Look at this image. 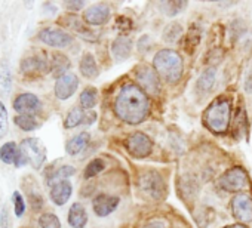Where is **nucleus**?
Returning <instances> with one entry per match:
<instances>
[{"mask_svg": "<svg viewBox=\"0 0 252 228\" xmlns=\"http://www.w3.org/2000/svg\"><path fill=\"white\" fill-rule=\"evenodd\" d=\"M150 104L146 92L137 85H125L116 96V116L128 125H138L149 116Z\"/></svg>", "mask_w": 252, "mask_h": 228, "instance_id": "f257e3e1", "label": "nucleus"}, {"mask_svg": "<svg viewBox=\"0 0 252 228\" xmlns=\"http://www.w3.org/2000/svg\"><path fill=\"white\" fill-rule=\"evenodd\" d=\"M153 67L156 73L168 83H175L183 76V58L171 49L159 51L153 58Z\"/></svg>", "mask_w": 252, "mask_h": 228, "instance_id": "f03ea898", "label": "nucleus"}, {"mask_svg": "<svg viewBox=\"0 0 252 228\" xmlns=\"http://www.w3.org/2000/svg\"><path fill=\"white\" fill-rule=\"evenodd\" d=\"M231 102L228 99H218L212 102L205 111L203 122L214 134H225L230 126Z\"/></svg>", "mask_w": 252, "mask_h": 228, "instance_id": "7ed1b4c3", "label": "nucleus"}, {"mask_svg": "<svg viewBox=\"0 0 252 228\" xmlns=\"http://www.w3.org/2000/svg\"><path fill=\"white\" fill-rule=\"evenodd\" d=\"M46 160V147L39 138H24L18 147V157L15 162L17 168L32 165L33 169L39 171Z\"/></svg>", "mask_w": 252, "mask_h": 228, "instance_id": "20e7f679", "label": "nucleus"}, {"mask_svg": "<svg viewBox=\"0 0 252 228\" xmlns=\"http://www.w3.org/2000/svg\"><path fill=\"white\" fill-rule=\"evenodd\" d=\"M138 185H140V190L153 200H162L168 193L165 179L156 171H147L141 173L138 179Z\"/></svg>", "mask_w": 252, "mask_h": 228, "instance_id": "39448f33", "label": "nucleus"}, {"mask_svg": "<svg viewBox=\"0 0 252 228\" xmlns=\"http://www.w3.org/2000/svg\"><path fill=\"white\" fill-rule=\"evenodd\" d=\"M126 148H128V153L132 157L144 159V157L150 156V153L153 151V142L146 134L135 132V134L129 135L128 140H126Z\"/></svg>", "mask_w": 252, "mask_h": 228, "instance_id": "423d86ee", "label": "nucleus"}, {"mask_svg": "<svg viewBox=\"0 0 252 228\" xmlns=\"http://www.w3.org/2000/svg\"><path fill=\"white\" fill-rule=\"evenodd\" d=\"M249 179L246 172L242 168H233L227 171L221 178H220V185L222 190L230 191V193H237L242 191L248 187Z\"/></svg>", "mask_w": 252, "mask_h": 228, "instance_id": "0eeeda50", "label": "nucleus"}, {"mask_svg": "<svg viewBox=\"0 0 252 228\" xmlns=\"http://www.w3.org/2000/svg\"><path fill=\"white\" fill-rule=\"evenodd\" d=\"M137 82L140 83L141 89L152 93V95H158L160 90V83H159V77L155 68L149 67V65H138L134 71Z\"/></svg>", "mask_w": 252, "mask_h": 228, "instance_id": "6e6552de", "label": "nucleus"}, {"mask_svg": "<svg viewBox=\"0 0 252 228\" xmlns=\"http://www.w3.org/2000/svg\"><path fill=\"white\" fill-rule=\"evenodd\" d=\"M20 70L24 76L27 77H34V76H42L46 71L51 70V64L46 61L45 55L42 54H34L32 57H27L21 61Z\"/></svg>", "mask_w": 252, "mask_h": 228, "instance_id": "1a4fd4ad", "label": "nucleus"}, {"mask_svg": "<svg viewBox=\"0 0 252 228\" xmlns=\"http://www.w3.org/2000/svg\"><path fill=\"white\" fill-rule=\"evenodd\" d=\"M39 40L51 48H65L73 42V37L61 28H45L39 33Z\"/></svg>", "mask_w": 252, "mask_h": 228, "instance_id": "9d476101", "label": "nucleus"}, {"mask_svg": "<svg viewBox=\"0 0 252 228\" xmlns=\"http://www.w3.org/2000/svg\"><path fill=\"white\" fill-rule=\"evenodd\" d=\"M79 87V77L73 73H67L57 79L55 82V96L61 101H65L74 95Z\"/></svg>", "mask_w": 252, "mask_h": 228, "instance_id": "9b49d317", "label": "nucleus"}, {"mask_svg": "<svg viewBox=\"0 0 252 228\" xmlns=\"http://www.w3.org/2000/svg\"><path fill=\"white\" fill-rule=\"evenodd\" d=\"M233 216L240 222L252 221V200L246 194H236L231 200Z\"/></svg>", "mask_w": 252, "mask_h": 228, "instance_id": "f8f14e48", "label": "nucleus"}, {"mask_svg": "<svg viewBox=\"0 0 252 228\" xmlns=\"http://www.w3.org/2000/svg\"><path fill=\"white\" fill-rule=\"evenodd\" d=\"M12 107L20 114H34L40 108V99L34 93L24 92L14 99Z\"/></svg>", "mask_w": 252, "mask_h": 228, "instance_id": "ddd939ff", "label": "nucleus"}, {"mask_svg": "<svg viewBox=\"0 0 252 228\" xmlns=\"http://www.w3.org/2000/svg\"><path fill=\"white\" fill-rule=\"evenodd\" d=\"M110 8L107 5H92L85 11L83 20L89 26H102L110 20Z\"/></svg>", "mask_w": 252, "mask_h": 228, "instance_id": "4468645a", "label": "nucleus"}, {"mask_svg": "<svg viewBox=\"0 0 252 228\" xmlns=\"http://www.w3.org/2000/svg\"><path fill=\"white\" fill-rule=\"evenodd\" d=\"M117 204H119V199L114 196H110V194H98L92 201L94 212L99 218H104V216L110 215L111 212H114Z\"/></svg>", "mask_w": 252, "mask_h": 228, "instance_id": "2eb2a0df", "label": "nucleus"}, {"mask_svg": "<svg viewBox=\"0 0 252 228\" xmlns=\"http://www.w3.org/2000/svg\"><path fill=\"white\" fill-rule=\"evenodd\" d=\"M73 193V187L70 184V181H60L55 185H52L51 188V200L57 204V206H63L65 204Z\"/></svg>", "mask_w": 252, "mask_h": 228, "instance_id": "dca6fc26", "label": "nucleus"}, {"mask_svg": "<svg viewBox=\"0 0 252 228\" xmlns=\"http://www.w3.org/2000/svg\"><path fill=\"white\" fill-rule=\"evenodd\" d=\"M132 52V42L126 36H119L113 45H111V54L116 61H125L128 59Z\"/></svg>", "mask_w": 252, "mask_h": 228, "instance_id": "f3484780", "label": "nucleus"}, {"mask_svg": "<svg viewBox=\"0 0 252 228\" xmlns=\"http://www.w3.org/2000/svg\"><path fill=\"white\" fill-rule=\"evenodd\" d=\"M215 80H217V68L214 67H209L206 68L200 77L197 79V83H196V90L200 93V95H206L212 90L214 85H215Z\"/></svg>", "mask_w": 252, "mask_h": 228, "instance_id": "a211bd4d", "label": "nucleus"}, {"mask_svg": "<svg viewBox=\"0 0 252 228\" xmlns=\"http://www.w3.org/2000/svg\"><path fill=\"white\" fill-rule=\"evenodd\" d=\"M68 224L71 228H85L88 224V213L86 209L80 203H73L68 210Z\"/></svg>", "mask_w": 252, "mask_h": 228, "instance_id": "6ab92c4d", "label": "nucleus"}, {"mask_svg": "<svg viewBox=\"0 0 252 228\" xmlns=\"http://www.w3.org/2000/svg\"><path fill=\"white\" fill-rule=\"evenodd\" d=\"M89 140H91V135L88 132H82L76 137H73L70 141H67L65 144V151L68 156H77L80 154L85 147L89 144Z\"/></svg>", "mask_w": 252, "mask_h": 228, "instance_id": "aec40b11", "label": "nucleus"}, {"mask_svg": "<svg viewBox=\"0 0 252 228\" xmlns=\"http://www.w3.org/2000/svg\"><path fill=\"white\" fill-rule=\"evenodd\" d=\"M80 73L86 77V79H96L99 74L96 61L94 58L92 54H85L80 59Z\"/></svg>", "mask_w": 252, "mask_h": 228, "instance_id": "412c9836", "label": "nucleus"}, {"mask_svg": "<svg viewBox=\"0 0 252 228\" xmlns=\"http://www.w3.org/2000/svg\"><path fill=\"white\" fill-rule=\"evenodd\" d=\"M49 64H51V71L58 79L61 76L67 74V70L70 68V59L65 55H63V54H54L52 55V61Z\"/></svg>", "mask_w": 252, "mask_h": 228, "instance_id": "4be33fe9", "label": "nucleus"}, {"mask_svg": "<svg viewBox=\"0 0 252 228\" xmlns=\"http://www.w3.org/2000/svg\"><path fill=\"white\" fill-rule=\"evenodd\" d=\"M17 157H18V145L11 141V142H6L0 147V160L6 165H15L17 162Z\"/></svg>", "mask_w": 252, "mask_h": 228, "instance_id": "5701e85b", "label": "nucleus"}, {"mask_svg": "<svg viewBox=\"0 0 252 228\" xmlns=\"http://www.w3.org/2000/svg\"><path fill=\"white\" fill-rule=\"evenodd\" d=\"M12 86V76H11V68L6 59L0 62V92L2 93H9Z\"/></svg>", "mask_w": 252, "mask_h": 228, "instance_id": "b1692460", "label": "nucleus"}, {"mask_svg": "<svg viewBox=\"0 0 252 228\" xmlns=\"http://www.w3.org/2000/svg\"><path fill=\"white\" fill-rule=\"evenodd\" d=\"M15 125L26 132H32L39 128V122L34 114H20L15 117Z\"/></svg>", "mask_w": 252, "mask_h": 228, "instance_id": "393cba45", "label": "nucleus"}, {"mask_svg": "<svg viewBox=\"0 0 252 228\" xmlns=\"http://www.w3.org/2000/svg\"><path fill=\"white\" fill-rule=\"evenodd\" d=\"M85 111L80 110L79 107H74L70 110V113L67 114V117H65V122H64V128L67 129H73L79 125H82L85 122Z\"/></svg>", "mask_w": 252, "mask_h": 228, "instance_id": "a878e982", "label": "nucleus"}, {"mask_svg": "<svg viewBox=\"0 0 252 228\" xmlns=\"http://www.w3.org/2000/svg\"><path fill=\"white\" fill-rule=\"evenodd\" d=\"M76 173V169L73 168V166H70V165H65V166H61L60 169H57L54 173H51V175H48V184H52V185H55L57 182H60V181H65L67 178H70L71 175H74Z\"/></svg>", "mask_w": 252, "mask_h": 228, "instance_id": "bb28decb", "label": "nucleus"}, {"mask_svg": "<svg viewBox=\"0 0 252 228\" xmlns=\"http://www.w3.org/2000/svg\"><path fill=\"white\" fill-rule=\"evenodd\" d=\"M98 101V92L95 87H86L80 93V107L83 110H91L96 105Z\"/></svg>", "mask_w": 252, "mask_h": 228, "instance_id": "cd10ccee", "label": "nucleus"}, {"mask_svg": "<svg viewBox=\"0 0 252 228\" xmlns=\"http://www.w3.org/2000/svg\"><path fill=\"white\" fill-rule=\"evenodd\" d=\"M181 33H183L181 24L172 23V24L166 26V28L163 30V34H162L163 42H166V43H175L181 37Z\"/></svg>", "mask_w": 252, "mask_h": 228, "instance_id": "c85d7f7f", "label": "nucleus"}, {"mask_svg": "<svg viewBox=\"0 0 252 228\" xmlns=\"http://www.w3.org/2000/svg\"><path fill=\"white\" fill-rule=\"evenodd\" d=\"M199 42H200V28L197 26H193L189 30V34H187V39H186V43H184L186 52L193 54L196 46L199 45Z\"/></svg>", "mask_w": 252, "mask_h": 228, "instance_id": "c756f323", "label": "nucleus"}, {"mask_svg": "<svg viewBox=\"0 0 252 228\" xmlns=\"http://www.w3.org/2000/svg\"><path fill=\"white\" fill-rule=\"evenodd\" d=\"M104 169H105V163H104V160H102V159H94V160H91V162L88 163V166H86V169H85L83 176H85V179L94 178V176H96L98 173H101Z\"/></svg>", "mask_w": 252, "mask_h": 228, "instance_id": "7c9ffc66", "label": "nucleus"}, {"mask_svg": "<svg viewBox=\"0 0 252 228\" xmlns=\"http://www.w3.org/2000/svg\"><path fill=\"white\" fill-rule=\"evenodd\" d=\"M39 225H40V228H61L60 218L55 213H51V212L40 215Z\"/></svg>", "mask_w": 252, "mask_h": 228, "instance_id": "2f4dec72", "label": "nucleus"}, {"mask_svg": "<svg viewBox=\"0 0 252 228\" xmlns=\"http://www.w3.org/2000/svg\"><path fill=\"white\" fill-rule=\"evenodd\" d=\"M9 129V114L5 104L0 101V140H2Z\"/></svg>", "mask_w": 252, "mask_h": 228, "instance_id": "473e14b6", "label": "nucleus"}, {"mask_svg": "<svg viewBox=\"0 0 252 228\" xmlns=\"http://www.w3.org/2000/svg\"><path fill=\"white\" fill-rule=\"evenodd\" d=\"M160 8L168 17H175L181 9L186 8V2H162Z\"/></svg>", "mask_w": 252, "mask_h": 228, "instance_id": "72a5a7b5", "label": "nucleus"}, {"mask_svg": "<svg viewBox=\"0 0 252 228\" xmlns=\"http://www.w3.org/2000/svg\"><path fill=\"white\" fill-rule=\"evenodd\" d=\"M12 201H14V210L18 218H21L26 213V200L20 191H14L12 194Z\"/></svg>", "mask_w": 252, "mask_h": 228, "instance_id": "f704fd0d", "label": "nucleus"}, {"mask_svg": "<svg viewBox=\"0 0 252 228\" xmlns=\"http://www.w3.org/2000/svg\"><path fill=\"white\" fill-rule=\"evenodd\" d=\"M27 196H29V200H30L32 206H33V209H34V210H40L42 206L45 204V200H43L42 194L39 193V190H36V191L29 190V191H27Z\"/></svg>", "mask_w": 252, "mask_h": 228, "instance_id": "c9c22d12", "label": "nucleus"}, {"mask_svg": "<svg viewBox=\"0 0 252 228\" xmlns=\"http://www.w3.org/2000/svg\"><path fill=\"white\" fill-rule=\"evenodd\" d=\"M65 8L67 9H71V11H79L85 6V2L83 0H68V2H64Z\"/></svg>", "mask_w": 252, "mask_h": 228, "instance_id": "e433bc0d", "label": "nucleus"}, {"mask_svg": "<svg viewBox=\"0 0 252 228\" xmlns=\"http://www.w3.org/2000/svg\"><path fill=\"white\" fill-rule=\"evenodd\" d=\"M245 90L248 93H252V68L246 74V79H245Z\"/></svg>", "mask_w": 252, "mask_h": 228, "instance_id": "4c0bfd02", "label": "nucleus"}, {"mask_svg": "<svg viewBox=\"0 0 252 228\" xmlns=\"http://www.w3.org/2000/svg\"><path fill=\"white\" fill-rule=\"evenodd\" d=\"M95 119H96V114H95L94 111H89V113H86V114H85V122H83V123H86V125H92V123L95 122Z\"/></svg>", "mask_w": 252, "mask_h": 228, "instance_id": "58836bf2", "label": "nucleus"}, {"mask_svg": "<svg viewBox=\"0 0 252 228\" xmlns=\"http://www.w3.org/2000/svg\"><path fill=\"white\" fill-rule=\"evenodd\" d=\"M146 228H165V225H163L162 222H158V221H155V222L149 224Z\"/></svg>", "mask_w": 252, "mask_h": 228, "instance_id": "ea45409f", "label": "nucleus"}, {"mask_svg": "<svg viewBox=\"0 0 252 228\" xmlns=\"http://www.w3.org/2000/svg\"><path fill=\"white\" fill-rule=\"evenodd\" d=\"M236 228H246V227H245V225H237Z\"/></svg>", "mask_w": 252, "mask_h": 228, "instance_id": "a19ab883", "label": "nucleus"}, {"mask_svg": "<svg viewBox=\"0 0 252 228\" xmlns=\"http://www.w3.org/2000/svg\"><path fill=\"white\" fill-rule=\"evenodd\" d=\"M225 228H236V227H225Z\"/></svg>", "mask_w": 252, "mask_h": 228, "instance_id": "79ce46f5", "label": "nucleus"}]
</instances>
